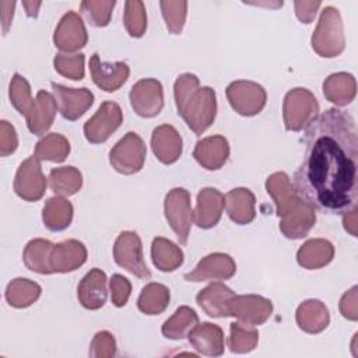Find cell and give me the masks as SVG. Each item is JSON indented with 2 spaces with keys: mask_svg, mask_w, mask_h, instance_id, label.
Here are the masks:
<instances>
[{
  "mask_svg": "<svg viewBox=\"0 0 358 358\" xmlns=\"http://www.w3.org/2000/svg\"><path fill=\"white\" fill-rule=\"evenodd\" d=\"M48 182L55 194L62 197H69L76 194L81 189L83 175L77 168L71 165L60 166V168H53L49 172Z\"/></svg>",
  "mask_w": 358,
  "mask_h": 358,
  "instance_id": "d6a6232c",
  "label": "cell"
},
{
  "mask_svg": "<svg viewBox=\"0 0 358 358\" xmlns=\"http://www.w3.org/2000/svg\"><path fill=\"white\" fill-rule=\"evenodd\" d=\"M41 292L42 288L38 282L18 277L8 282L6 288V299L10 306L22 309L35 303L41 296Z\"/></svg>",
  "mask_w": 358,
  "mask_h": 358,
  "instance_id": "1f68e13d",
  "label": "cell"
},
{
  "mask_svg": "<svg viewBox=\"0 0 358 358\" xmlns=\"http://www.w3.org/2000/svg\"><path fill=\"white\" fill-rule=\"evenodd\" d=\"M90 73L94 84L106 91H117L129 78L130 69L124 62L106 63L99 59L98 53H94L90 59Z\"/></svg>",
  "mask_w": 358,
  "mask_h": 358,
  "instance_id": "ac0fdd59",
  "label": "cell"
},
{
  "mask_svg": "<svg viewBox=\"0 0 358 358\" xmlns=\"http://www.w3.org/2000/svg\"><path fill=\"white\" fill-rule=\"evenodd\" d=\"M266 190L275 204L280 231L288 239L305 238L316 222L315 207L296 193L285 172H274L266 180Z\"/></svg>",
  "mask_w": 358,
  "mask_h": 358,
  "instance_id": "7a4b0ae2",
  "label": "cell"
},
{
  "mask_svg": "<svg viewBox=\"0 0 358 358\" xmlns=\"http://www.w3.org/2000/svg\"><path fill=\"white\" fill-rule=\"evenodd\" d=\"M173 96L178 113L193 133L203 134L214 123L217 115L215 91L211 87H200L197 76L180 74L173 84Z\"/></svg>",
  "mask_w": 358,
  "mask_h": 358,
  "instance_id": "3957f363",
  "label": "cell"
},
{
  "mask_svg": "<svg viewBox=\"0 0 358 358\" xmlns=\"http://www.w3.org/2000/svg\"><path fill=\"white\" fill-rule=\"evenodd\" d=\"M357 291L358 287L354 285L348 289L340 299V313L343 317L355 322L358 319V306H357Z\"/></svg>",
  "mask_w": 358,
  "mask_h": 358,
  "instance_id": "bcb514c9",
  "label": "cell"
},
{
  "mask_svg": "<svg viewBox=\"0 0 358 358\" xmlns=\"http://www.w3.org/2000/svg\"><path fill=\"white\" fill-rule=\"evenodd\" d=\"M235 260L227 253L215 252L203 257L192 271L183 275V278L192 282H201L210 280H229L235 274Z\"/></svg>",
  "mask_w": 358,
  "mask_h": 358,
  "instance_id": "e0dca14e",
  "label": "cell"
},
{
  "mask_svg": "<svg viewBox=\"0 0 358 358\" xmlns=\"http://www.w3.org/2000/svg\"><path fill=\"white\" fill-rule=\"evenodd\" d=\"M319 116L316 96L306 88L296 87L289 90L282 102L284 126L289 131L306 129Z\"/></svg>",
  "mask_w": 358,
  "mask_h": 358,
  "instance_id": "5b68a950",
  "label": "cell"
},
{
  "mask_svg": "<svg viewBox=\"0 0 358 358\" xmlns=\"http://www.w3.org/2000/svg\"><path fill=\"white\" fill-rule=\"evenodd\" d=\"M164 213L179 243L186 245L193 224L190 193L183 187L169 190L164 200Z\"/></svg>",
  "mask_w": 358,
  "mask_h": 358,
  "instance_id": "8992f818",
  "label": "cell"
},
{
  "mask_svg": "<svg viewBox=\"0 0 358 358\" xmlns=\"http://www.w3.org/2000/svg\"><path fill=\"white\" fill-rule=\"evenodd\" d=\"M312 49L322 57L338 56L345 48L344 28L340 11L333 6H326L319 17L317 25L310 38Z\"/></svg>",
  "mask_w": 358,
  "mask_h": 358,
  "instance_id": "277c9868",
  "label": "cell"
},
{
  "mask_svg": "<svg viewBox=\"0 0 358 358\" xmlns=\"http://www.w3.org/2000/svg\"><path fill=\"white\" fill-rule=\"evenodd\" d=\"M343 225L347 232L357 236V206L343 213Z\"/></svg>",
  "mask_w": 358,
  "mask_h": 358,
  "instance_id": "681fc988",
  "label": "cell"
},
{
  "mask_svg": "<svg viewBox=\"0 0 358 358\" xmlns=\"http://www.w3.org/2000/svg\"><path fill=\"white\" fill-rule=\"evenodd\" d=\"M88 34L84 21L80 14L70 10L59 21L55 34L53 43L64 53H73L83 49L87 45Z\"/></svg>",
  "mask_w": 358,
  "mask_h": 358,
  "instance_id": "9a60e30c",
  "label": "cell"
},
{
  "mask_svg": "<svg viewBox=\"0 0 358 358\" xmlns=\"http://www.w3.org/2000/svg\"><path fill=\"white\" fill-rule=\"evenodd\" d=\"M171 294L166 285L159 282L147 284L137 299V308L145 315H161L169 305Z\"/></svg>",
  "mask_w": 358,
  "mask_h": 358,
  "instance_id": "e575fe53",
  "label": "cell"
},
{
  "mask_svg": "<svg viewBox=\"0 0 358 358\" xmlns=\"http://www.w3.org/2000/svg\"><path fill=\"white\" fill-rule=\"evenodd\" d=\"M256 197L246 187H235L225 194V210L228 217L239 225L250 224L256 217Z\"/></svg>",
  "mask_w": 358,
  "mask_h": 358,
  "instance_id": "4316f807",
  "label": "cell"
},
{
  "mask_svg": "<svg viewBox=\"0 0 358 358\" xmlns=\"http://www.w3.org/2000/svg\"><path fill=\"white\" fill-rule=\"evenodd\" d=\"M323 94L336 106H345L357 95V81L350 73H333L323 81Z\"/></svg>",
  "mask_w": 358,
  "mask_h": 358,
  "instance_id": "f1b7e54d",
  "label": "cell"
},
{
  "mask_svg": "<svg viewBox=\"0 0 358 358\" xmlns=\"http://www.w3.org/2000/svg\"><path fill=\"white\" fill-rule=\"evenodd\" d=\"M162 17L165 20L166 28L171 34H180L187 15V1H159Z\"/></svg>",
  "mask_w": 358,
  "mask_h": 358,
  "instance_id": "b9f144b4",
  "label": "cell"
},
{
  "mask_svg": "<svg viewBox=\"0 0 358 358\" xmlns=\"http://www.w3.org/2000/svg\"><path fill=\"white\" fill-rule=\"evenodd\" d=\"M225 206L224 194L215 187H204L197 194L193 221L199 228L208 229L218 224Z\"/></svg>",
  "mask_w": 358,
  "mask_h": 358,
  "instance_id": "d6986e66",
  "label": "cell"
},
{
  "mask_svg": "<svg viewBox=\"0 0 358 358\" xmlns=\"http://www.w3.org/2000/svg\"><path fill=\"white\" fill-rule=\"evenodd\" d=\"M235 292L225 284L215 281L203 288L196 295L197 305L211 317H227L229 316L228 303Z\"/></svg>",
  "mask_w": 358,
  "mask_h": 358,
  "instance_id": "d4e9b609",
  "label": "cell"
},
{
  "mask_svg": "<svg viewBox=\"0 0 358 358\" xmlns=\"http://www.w3.org/2000/svg\"><path fill=\"white\" fill-rule=\"evenodd\" d=\"M334 257V246L327 239L313 238L302 243L296 252V262L308 270H317L327 266Z\"/></svg>",
  "mask_w": 358,
  "mask_h": 358,
  "instance_id": "83f0119b",
  "label": "cell"
},
{
  "mask_svg": "<svg viewBox=\"0 0 358 358\" xmlns=\"http://www.w3.org/2000/svg\"><path fill=\"white\" fill-rule=\"evenodd\" d=\"M295 320L302 331L309 334H317L329 326L330 313L327 306L322 301L306 299L296 308Z\"/></svg>",
  "mask_w": 358,
  "mask_h": 358,
  "instance_id": "484cf974",
  "label": "cell"
},
{
  "mask_svg": "<svg viewBox=\"0 0 358 358\" xmlns=\"http://www.w3.org/2000/svg\"><path fill=\"white\" fill-rule=\"evenodd\" d=\"M147 155L143 138L134 133H126L110 150L109 162L112 168L123 175H133L141 171Z\"/></svg>",
  "mask_w": 358,
  "mask_h": 358,
  "instance_id": "52a82bcc",
  "label": "cell"
},
{
  "mask_svg": "<svg viewBox=\"0 0 358 358\" xmlns=\"http://www.w3.org/2000/svg\"><path fill=\"white\" fill-rule=\"evenodd\" d=\"M87 260V248L77 239H67L49 245L46 255V273H70L80 268Z\"/></svg>",
  "mask_w": 358,
  "mask_h": 358,
  "instance_id": "30bf717a",
  "label": "cell"
},
{
  "mask_svg": "<svg viewBox=\"0 0 358 358\" xmlns=\"http://www.w3.org/2000/svg\"><path fill=\"white\" fill-rule=\"evenodd\" d=\"M115 4V0H85L81 1L80 10L91 25L101 28L109 24Z\"/></svg>",
  "mask_w": 358,
  "mask_h": 358,
  "instance_id": "ab89813d",
  "label": "cell"
},
{
  "mask_svg": "<svg viewBox=\"0 0 358 358\" xmlns=\"http://www.w3.org/2000/svg\"><path fill=\"white\" fill-rule=\"evenodd\" d=\"M357 134L354 117L336 108L327 109L306 127L305 152L292 183L301 199L331 214L355 207Z\"/></svg>",
  "mask_w": 358,
  "mask_h": 358,
  "instance_id": "6da1fadb",
  "label": "cell"
},
{
  "mask_svg": "<svg viewBox=\"0 0 358 358\" xmlns=\"http://www.w3.org/2000/svg\"><path fill=\"white\" fill-rule=\"evenodd\" d=\"M192 347L203 355L220 357L224 354V331L218 324L197 323L187 334Z\"/></svg>",
  "mask_w": 358,
  "mask_h": 358,
  "instance_id": "7402d4cb",
  "label": "cell"
},
{
  "mask_svg": "<svg viewBox=\"0 0 358 358\" xmlns=\"http://www.w3.org/2000/svg\"><path fill=\"white\" fill-rule=\"evenodd\" d=\"M90 355L94 358H112L116 355V340L112 333L98 331L90 345Z\"/></svg>",
  "mask_w": 358,
  "mask_h": 358,
  "instance_id": "7bdbcfd3",
  "label": "cell"
},
{
  "mask_svg": "<svg viewBox=\"0 0 358 358\" xmlns=\"http://www.w3.org/2000/svg\"><path fill=\"white\" fill-rule=\"evenodd\" d=\"M106 274L101 268L90 270L77 287V298L80 303L90 310L102 308L106 302Z\"/></svg>",
  "mask_w": 358,
  "mask_h": 358,
  "instance_id": "44dd1931",
  "label": "cell"
},
{
  "mask_svg": "<svg viewBox=\"0 0 358 358\" xmlns=\"http://www.w3.org/2000/svg\"><path fill=\"white\" fill-rule=\"evenodd\" d=\"M70 154L69 140L59 133H49L35 145V157L39 161L63 162Z\"/></svg>",
  "mask_w": 358,
  "mask_h": 358,
  "instance_id": "d590c367",
  "label": "cell"
},
{
  "mask_svg": "<svg viewBox=\"0 0 358 358\" xmlns=\"http://www.w3.org/2000/svg\"><path fill=\"white\" fill-rule=\"evenodd\" d=\"M123 24L133 38H141L147 29L145 6L140 0H129L124 3Z\"/></svg>",
  "mask_w": 358,
  "mask_h": 358,
  "instance_id": "f35d334b",
  "label": "cell"
},
{
  "mask_svg": "<svg viewBox=\"0 0 358 358\" xmlns=\"http://www.w3.org/2000/svg\"><path fill=\"white\" fill-rule=\"evenodd\" d=\"M18 147V136L11 123L7 120L0 122V155L7 157Z\"/></svg>",
  "mask_w": 358,
  "mask_h": 358,
  "instance_id": "f6af8a7d",
  "label": "cell"
},
{
  "mask_svg": "<svg viewBox=\"0 0 358 358\" xmlns=\"http://www.w3.org/2000/svg\"><path fill=\"white\" fill-rule=\"evenodd\" d=\"M50 85L57 103V109L60 115L67 120H77L94 103V94L85 87L70 88L56 83H52Z\"/></svg>",
  "mask_w": 358,
  "mask_h": 358,
  "instance_id": "2e32d148",
  "label": "cell"
},
{
  "mask_svg": "<svg viewBox=\"0 0 358 358\" xmlns=\"http://www.w3.org/2000/svg\"><path fill=\"white\" fill-rule=\"evenodd\" d=\"M123 112L113 101H103L95 115L84 123V136L92 144L105 143L122 124Z\"/></svg>",
  "mask_w": 358,
  "mask_h": 358,
  "instance_id": "8fae6325",
  "label": "cell"
},
{
  "mask_svg": "<svg viewBox=\"0 0 358 358\" xmlns=\"http://www.w3.org/2000/svg\"><path fill=\"white\" fill-rule=\"evenodd\" d=\"M41 4H42L41 1H22V6L25 7L28 17H36L38 8L41 7Z\"/></svg>",
  "mask_w": 358,
  "mask_h": 358,
  "instance_id": "f907efd6",
  "label": "cell"
},
{
  "mask_svg": "<svg viewBox=\"0 0 358 358\" xmlns=\"http://www.w3.org/2000/svg\"><path fill=\"white\" fill-rule=\"evenodd\" d=\"M8 96L11 105L24 116L28 115L35 102V99L32 98L29 83L18 73H15L10 81Z\"/></svg>",
  "mask_w": 358,
  "mask_h": 358,
  "instance_id": "74e56055",
  "label": "cell"
},
{
  "mask_svg": "<svg viewBox=\"0 0 358 358\" xmlns=\"http://www.w3.org/2000/svg\"><path fill=\"white\" fill-rule=\"evenodd\" d=\"M228 312L243 324L259 326L271 316L273 303L262 295H234L228 303Z\"/></svg>",
  "mask_w": 358,
  "mask_h": 358,
  "instance_id": "4fadbf2b",
  "label": "cell"
},
{
  "mask_svg": "<svg viewBox=\"0 0 358 358\" xmlns=\"http://www.w3.org/2000/svg\"><path fill=\"white\" fill-rule=\"evenodd\" d=\"M151 259L159 271L171 273L182 266L185 256L176 243L166 238L157 236L151 243Z\"/></svg>",
  "mask_w": 358,
  "mask_h": 358,
  "instance_id": "4dcf8cb0",
  "label": "cell"
},
{
  "mask_svg": "<svg viewBox=\"0 0 358 358\" xmlns=\"http://www.w3.org/2000/svg\"><path fill=\"white\" fill-rule=\"evenodd\" d=\"M194 159L208 171H217L229 157V144L224 136H208L196 143L193 150Z\"/></svg>",
  "mask_w": 358,
  "mask_h": 358,
  "instance_id": "ffe728a7",
  "label": "cell"
},
{
  "mask_svg": "<svg viewBox=\"0 0 358 358\" xmlns=\"http://www.w3.org/2000/svg\"><path fill=\"white\" fill-rule=\"evenodd\" d=\"M56 109L57 103L55 96L45 90L38 91L35 102L25 116L29 131L36 136H43L55 122Z\"/></svg>",
  "mask_w": 358,
  "mask_h": 358,
  "instance_id": "603a6c76",
  "label": "cell"
},
{
  "mask_svg": "<svg viewBox=\"0 0 358 358\" xmlns=\"http://www.w3.org/2000/svg\"><path fill=\"white\" fill-rule=\"evenodd\" d=\"M84 62H85V56L84 53H74V55H69V53H57L53 59V66L55 70L70 80H83L84 78Z\"/></svg>",
  "mask_w": 358,
  "mask_h": 358,
  "instance_id": "60d3db41",
  "label": "cell"
},
{
  "mask_svg": "<svg viewBox=\"0 0 358 358\" xmlns=\"http://www.w3.org/2000/svg\"><path fill=\"white\" fill-rule=\"evenodd\" d=\"M133 110L141 117H154L164 108V88L155 78L138 80L129 94Z\"/></svg>",
  "mask_w": 358,
  "mask_h": 358,
  "instance_id": "5bb4252c",
  "label": "cell"
},
{
  "mask_svg": "<svg viewBox=\"0 0 358 358\" xmlns=\"http://www.w3.org/2000/svg\"><path fill=\"white\" fill-rule=\"evenodd\" d=\"M199 323V316L190 306H179L175 313L166 319L161 327L164 337L169 340H182Z\"/></svg>",
  "mask_w": 358,
  "mask_h": 358,
  "instance_id": "836d02e7",
  "label": "cell"
},
{
  "mask_svg": "<svg viewBox=\"0 0 358 358\" xmlns=\"http://www.w3.org/2000/svg\"><path fill=\"white\" fill-rule=\"evenodd\" d=\"M151 148L162 164H173L182 155V137L171 124H161L152 130Z\"/></svg>",
  "mask_w": 358,
  "mask_h": 358,
  "instance_id": "cb8c5ba5",
  "label": "cell"
},
{
  "mask_svg": "<svg viewBox=\"0 0 358 358\" xmlns=\"http://www.w3.org/2000/svg\"><path fill=\"white\" fill-rule=\"evenodd\" d=\"M113 259L117 266L133 275L141 280L151 278V271L143 256V243L137 232L123 231L119 234L113 245Z\"/></svg>",
  "mask_w": 358,
  "mask_h": 358,
  "instance_id": "ba28073f",
  "label": "cell"
},
{
  "mask_svg": "<svg viewBox=\"0 0 358 358\" xmlns=\"http://www.w3.org/2000/svg\"><path fill=\"white\" fill-rule=\"evenodd\" d=\"M259 343V331L255 326L234 322L229 326L228 347L235 354H246L253 351Z\"/></svg>",
  "mask_w": 358,
  "mask_h": 358,
  "instance_id": "8d00e7d4",
  "label": "cell"
},
{
  "mask_svg": "<svg viewBox=\"0 0 358 358\" xmlns=\"http://www.w3.org/2000/svg\"><path fill=\"white\" fill-rule=\"evenodd\" d=\"M48 180L42 172L41 161L32 155L22 161L15 172L14 192L25 201H38L46 192Z\"/></svg>",
  "mask_w": 358,
  "mask_h": 358,
  "instance_id": "7c38bea8",
  "label": "cell"
},
{
  "mask_svg": "<svg viewBox=\"0 0 358 358\" xmlns=\"http://www.w3.org/2000/svg\"><path fill=\"white\" fill-rule=\"evenodd\" d=\"M14 1H0V8H1V22H3V34H7V29L11 24L13 14H14Z\"/></svg>",
  "mask_w": 358,
  "mask_h": 358,
  "instance_id": "c3c4849f",
  "label": "cell"
},
{
  "mask_svg": "<svg viewBox=\"0 0 358 358\" xmlns=\"http://www.w3.org/2000/svg\"><path fill=\"white\" fill-rule=\"evenodd\" d=\"M73 204L67 199L55 196L46 200L42 208V221L49 231L59 232L69 228L73 220Z\"/></svg>",
  "mask_w": 358,
  "mask_h": 358,
  "instance_id": "f546056e",
  "label": "cell"
},
{
  "mask_svg": "<svg viewBox=\"0 0 358 358\" xmlns=\"http://www.w3.org/2000/svg\"><path fill=\"white\" fill-rule=\"evenodd\" d=\"M227 99L231 108L242 116H255L263 110L267 101L266 90L248 80L232 81L225 90Z\"/></svg>",
  "mask_w": 358,
  "mask_h": 358,
  "instance_id": "9c48e42d",
  "label": "cell"
},
{
  "mask_svg": "<svg viewBox=\"0 0 358 358\" xmlns=\"http://www.w3.org/2000/svg\"><path fill=\"white\" fill-rule=\"evenodd\" d=\"M322 6L320 1H301L296 0L294 3L295 7V14L298 17V20L303 24H310L316 15V11L319 10V7Z\"/></svg>",
  "mask_w": 358,
  "mask_h": 358,
  "instance_id": "7dc6e473",
  "label": "cell"
},
{
  "mask_svg": "<svg viewBox=\"0 0 358 358\" xmlns=\"http://www.w3.org/2000/svg\"><path fill=\"white\" fill-rule=\"evenodd\" d=\"M109 289L112 303L117 308H122L127 303L131 294V282L122 274H113L109 280Z\"/></svg>",
  "mask_w": 358,
  "mask_h": 358,
  "instance_id": "ee69618b",
  "label": "cell"
}]
</instances>
